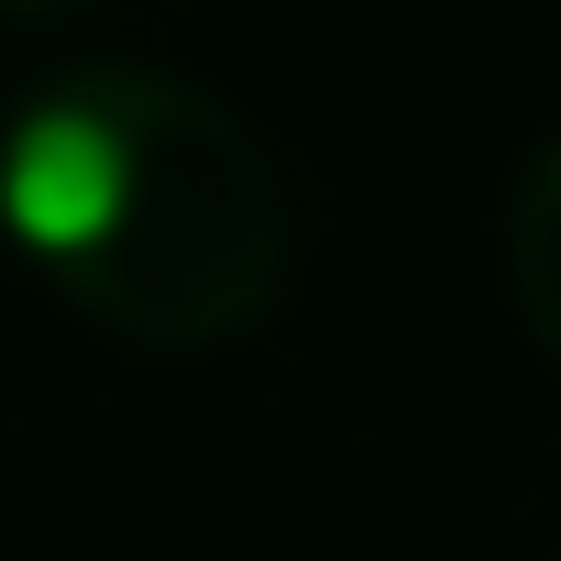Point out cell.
<instances>
[{
    "instance_id": "6da1fadb",
    "label": "cell",
    "mask_w": 561,
    "mask_h": 561,
    "mask_svg": "<svg viewBox=\"0 0 561 561\" xmlns=\"http://www.w3.org/2000/svg\"><path fill=\"white\" fill-rule=\"evenodd\" d=\"M0 231L122 342H231L287 287V176L176 67H67L0 122Z\"/></svg>"
},
{
    "instance_id": "7a4b0ae2",
    "label": "cell",
    "mask_w": 561,
    "mask_h": 561,
    "mask_svg": "<svg viewBox=\"0 0 561 561\" xmlns=\"http://www.w3.org/2000/svg\"><path fill=\"white\" fill-rule=\"evenodd\" d=\"M506 287H517L539 353L561 364V133H550V144L528 154V176H517V209H506Z\"/></svg>"
},
{
    "instance_id": "3957f363",
    "label": "cell",
    "mask_w": 561,
    "mask_h": 561,
    "mask_svg": "<svg viewBox=\"0 0 561 561\" xmlns=\"http://www.w3.org/2000/svg\"><path fill=\"white\" fill-rule=\"evenodd\" d=\"M0 12H12V23H34V12H67V0H0Z\"/></svg>"
}]
</instances>
